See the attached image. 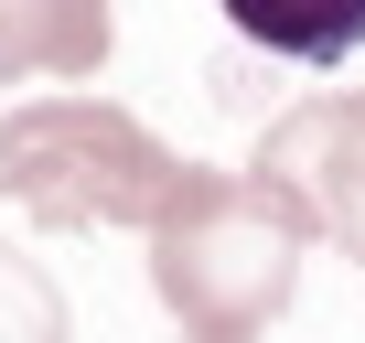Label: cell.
<instances>
[{"label":"cell","instance_id":"cell-2","mask_svg":"<svg viewBox=\"0 0 365 343\" xmlns=\"http://www.w3.org/2000/svg\"><path fill=\"white\" fill-rule=\"evenodd\" d=\"M182 150H161L129 107L108 97H33L0 118V194L33 226H161V204L182 194Z\"/></svg>","mask_w":365,"mask_h":343},{"label":"cell","instance_id":"cell-4","mask_svg":"<svg viewBox=\"0 0 365 343\" xmlns=\"http://www.w3.org/2000/svg\"><path fill=\"white\" fill-rule=\"evenodd\" d=\"M118 43L108 0H0V86L11 75H97Z\"/></svg>","mask_w":365,"mask_h":343},{"label":"cell","instance_id":"cell-1","mask_svg":"<svg viewBox=\"0 0 365 343\" xmlns=\"http://www.w3.org/2000/svg\"><path fill=\"white\" fill-rule=\"evenodd\" d=\"M301 204L258 172H182L150 226V290L194 343H258L301 290Z\"/></svg>","mask_w":365,"mask_h":343},{"label":"cell","instance_id":"cell-6","mask_svg":"<svg viewBox=\"0 0 365 343\" xmlns=\"http://www.w3.org/2000/svg\"><path fill=\"white\" fill-rule=\"evenodd\" d=\"M0 343H65V290L0 247Z\"/></svg>","mask_w":365,"mask_h":343},{"label":"cell","instance_id":"cell-3","mask_svg":"<svg viewBox=\"0 0 365 343\" xmlns=\"http://www.w3.org/2000/svg\"><path fill=\"white\" fill-rule=\"evenodd\" d=\"M258 183H279V194L301 204V226L333 236V247L365 268V86H354V97H301L290 118H269Z\"/></svg>","mask_w":365,"mask_h":343},{"label":"cell","instance_id":"cell-5","mask_svg":"<svg viewBox=\"0 0 365 343\" xmlns=\"http://www.w3.org/2000/svg\"><path fill=\"white\" fill-rule=\"evenodd\" d=\"M226 22L279 65H344L365 54V0H226Z\"/></svg>","mask_w":365,"mask_h":343}]
</instances>
